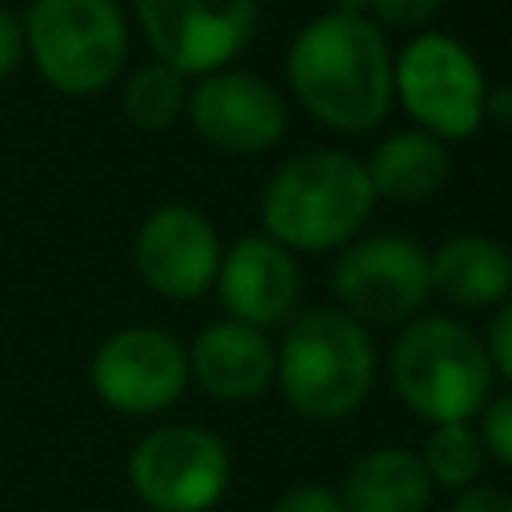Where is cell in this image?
Listing matches in <instances>:
<instances>
[{"instance_id":"6","label":"cell","mask_w":512,"mask_h":512,"mask_svg":"<svg viewBox=\"0 0 512 512\" xmlns=\"http://www.w3.org/2000/svg\"><path fill=\"white\" fill-rule=\"evenodd\" d=\"M128 480L152 512H208L228 488V448L208 428L168 424L132 448Z\"/></svg>"},{"instance_id":"5","label":"cell","mask_w":512,"mask_h":512,"mask_svg":"<svg viewBox=\"0 0 512 512\" xmlns=\"http://www.w3.org/2000/svg\"><path fill=\"white\" fill-rule=\"evenodd\" d=\"M20 24L36 72L64 96L100 92L128 56V28L112 0H32Z\"/></svg>"},{"instance_id":"14","label":"cell","mask_w":512,"mask_h":512,"mask_svg":"<svg viewBox=\"0 0 512 512\" xmlns=\"http://www.w3.org/2000/svg\"><path fill=\"white\" fill-rule=\"evenodd\" d=\"M188 368L212 396L248 400L272 384L276 356L260 328H248L240 320H216L196 336Z\"/></svg>"},{"instance_id":"24","label":"cell","mask_w":512,"mask_h":512,"mask_svg":"<svg viewBox=\"0 0 512 512\" xmlns=\"http://www.w3.org/2000/svg\"><path fill=\"white\" fill-rule=\"evenodd\" d=\"M452 512H512V496L492 484H472L456 496Z\"/></svg>"},{"instance_id":"3","label":"cell","mask_w":512,"mask_h":512,"mask_svg":"<svg viewBox=\"0 0 512 512\" xmlns=\"http://www.w3.org/2000/svg\"><path fill=\"white\" fill-rule=\"evenodd\" d=\"M276 372L296 412L312 420H340L368 396L372 340L348 312L316 308L288 328Z\"/></svg>"},{"instance_id":"10","label":"cell","mask_w":512,"mask_h":512,"mask_svg":"<svg viewBox=\"0 0 512 512\" xmlns=\"http://www.w3.org/2000/svg\"><path fill=\"white\" fill-rule=\"evenodd\" d=\"M332 288L352 320L396 324L428 296V252L408 236H372L352 244L336 268Z\"/></svg>"},{"instance_id":"26","label":"cell","mask_w":512,"mask_h":512,"mask_svg":"<svg viewBox=\"0 0 512 512\" xmlns=\"http://www.w3.org/2000/svg\"><path fill=\"white\" fill-rule=\"evenodd\" d=\"M484 112L496 120H512V88H500L492 96H484Z\"/></svg>"},{"instance_id":"18","label":"cell","mask_w":512,"mask_h":512,"mask_svg":"<svg viewBox=\"0 0 512 512\" xmlns=\"http://www.w3.org/2000/svg\"><path fill=\"white\" fill-rule=\"evenodd\" d=\"M184 76L168 64H144L140 72H132L128 88H124V116L136 124V128H168L180 108H184Z\"/></svg>"},{"instance_id":"25","label":"cell","mask_w":512,"mask_h":512,"mask_svg":"<svg viewBox=\"0 0 512 512\" xmlns=\"http://www.w3.org/2000/svg\"><path fill=\"white\" fill-rule=\"evenodd\" d=\"M20 52H24V24L8 8H0V76H8L20 64Z\"/></svg>"},{"instance_id":"12","label":"cell","mask_w":512,"mask_h":512,"mask_svg":"<svg viewBox=\"0 0 512 512\" xmlns=\"http://www.w3.org/2000/svg\"><path fill=\"white\" fill-rule=\"evenodd\" d=\"M192 128L220 152H264L284 132L280 92L252 72H212L188 100Z\"/></svg>"},{"instance_id":"13","label":"cell","mask_w":512,"mask_h":512,"mask_svg":"<svg viewBox=\"0 0 512 512\" xmlns=\"http://www.w3.org/2000/svg\"><path fill=\"white\" fill-rule=\"evenodd\" d=\"M220 300L232 312V320L248 328H268L288 316L296 304L300 272L292 256L264 236H244L228 248L220 260Z\"/></svg>"},{"instance_id":"2","label":"cell","mask_w":512,"mask_h":512,"mask_svg":"<svg viewBox=\"0 0 512 512\" xmlns=\"http://www.w3.org/2000/svg\"><path fill=\"white\" fill-rule=\"evenodd\" d=\"M372 184L360 160L336 148L300 152L264 192V228L288 248H336L372 212Z\"/></svg>"},{"instance_id":"9","label":"cell","mask_w":512,"mask_h":512,"mask_svg":"<svg viewBox=\"0 0 512 512\" xmlns=\"http://www.w3.org/2000/svg\"><path fill=\"white\" fill-rule=\"evenodd\" d=\"M188 352L160 328H120L92 356L96 396L124 416H156L180 400Z\"/></svg>"},{"instance_id":"4","label":"cell","mask_w":512,"mask_h":512,"mask_svg":"<svg viewBox=\"0 0 512 512\" xmlns=\"http://www.w3.org/2000/svg\"><path fill=\"white\" fill-rule=\"evenodd\" d=\"M392 380L400 400L436 428L468 424V416L488 400L492 364L464 324L428 316L400 332L392 348Z\"/></svg>"},{"instance_id":"19","label":"cell","mask_w":512,"mask_h":512,"mask_svg":"<svg viewBox=\"0 0 512 512\" xmlns=\"http://www.w3.org/2000/svg\"><path fill=\"white\" fill-rule=\"evenodd\" d=\"M428 480L444 488H472L484 468V444L468 424H440L420 456Z\"/></svg>"},{"instance_id":"1","label":"cell","mask_w":512,"mask_h":512,"mask_svg":"<svg viewBox=\"0 0 512 512\" xmlns=\"http://www.w3.org/2000/svg\"><path fill=\"white\" fill-rule=\"evenodd\" d=\"M296 100L340 132H368L392 104V60L384 32L356 12H324L300 28L288 52Z\"/></svg>"},{"instance_id":"15","label":"cell","mask_w":512,"mask_h":512,"mask_svg":"<svg viewBox=\"0 0 512 512\" xmlns=\"http://www.w3.org/2000/svg\"><path fill=\"white\" fill-rule=\"evenodd\" d=\"M428 284L460 308L496 304L512 292V252L488 236L444 240L428 256Z\"/></svg>"},{"instance_id":"23","label":"cell","mask_w":512,"mask_h":512,"mask_svg":"<svg viewBox=\"0 0 512 512\" xmlns=\"http://www.w3.org/2000/svg\"><path fill=\"white\" fill-rule=\"evenodd\" d=\"M488 364H496L508 380H512V300H504V308L496 312L492 328H488Z\"/></svg>"},{"instance_id":"17","label":"cell","mask_w":512,"mask_h":512,"mask_svg":"<svg viewBox=\"0 0 512 512\" xmlns=\"http://www.w3.org/2000/svg\"><path fill=\"white\" fill-rule=\"evenodd\" d=\"M364 172L376 196L424 200L448 180V152L428 132H396L384 144H376Z\"/></svg>"},{"instance_id":"21","label":"cell","mask_w":512,"mask_h":512,"mask_svg":"<svg viewBox=\"0 0 512 512\" xmlns=\"http://www.w3.org/2000/svg\"><path fill=\"white\" fill-rule=\"evenodd\" d=\"M272 512H344V504H340V496H336L332 488H324V484H300V488L284 492Z\"/></svg>"},{"instance_id":"20","label":"cell","mask_w":512,"mask_h":512,"mask_svg":"<svg viewBox=\"0 0 512 512\" xmlns=\"http://www.w3.org/2000/svg\"><path fill=\"white\" fill-rule=\"evenodd\" d=\"M480 444H484L500 464L512 468V392L500 396V400L484 412V436H480Z\"/></svg>"},{"instance_id":"22","label":"cell","mask_w":512,"mask_h":512,"mask_svg":"<svg viewBox=\"0 0 512 512\" xmlns=\"http://www.w3.org/2000/svg\"><path fill=\"white\" fill-rule=\"evenodd\" d=\"M444 0H368V8L376 12V20L392 24V28H408V24H424Z\"/></svg>"},{"instance_id":"16","label":"cell","mask_w":512,"mask_h":512,"mask_svg":"<svg viewBox=\"0 0 512 512\" xmlns=\"http://www.w3.org/2000/svg\"><path fill=\"white\" fill-rule=\"evenodd\" d=\"M432 496V480L416 452L408 448H376L352 464L344 476L340 504L344 512H424Z\"/></svg>"},{"instance_id":"7","label":"cell","mask_w":512,"mask_h":512,"mask_svg":"<svg viewBox=\"0 0 512 512\" xmlns=\"http://www.w3.org/2000/svg\"><path fill=\"white\" fill-rule=\"evenodd\" d=\"M392 84L404 108L428 128V136L436 132L448 140H464L476 132L484 116L488 92H484L480 64L452 36H440V32L416 36L400 52L392 68Z\"/></svg>"},{"instance_id":"11","label":"cell","mask_w":512,"mask_h":512,"mask_svg":"<svg viewBox=\"0 0 512 512\" xmlns=\"http://www.w3.org/2000/svg\"><path fill=\"white\" fill-rule=\"evenodd\" d=\"M136 268L152 292L168 300H192L220 272L216 228L196 208L164 204L136 232Z\"/></svg>"},{"instance_id":"8","label":"cell","mask_w":512,"mask_h":512,"mask_svg":"<svg viewBox=\"0 0 512 512\" xmlns=\"http://www.w3.org/2000/svg\"><path fill=\"white\" fill-rule=\"evenodd\" d=\"M148 44L160 64L184 72H216L256 32V0H136Z\"/></svg>"}]
</instances>
